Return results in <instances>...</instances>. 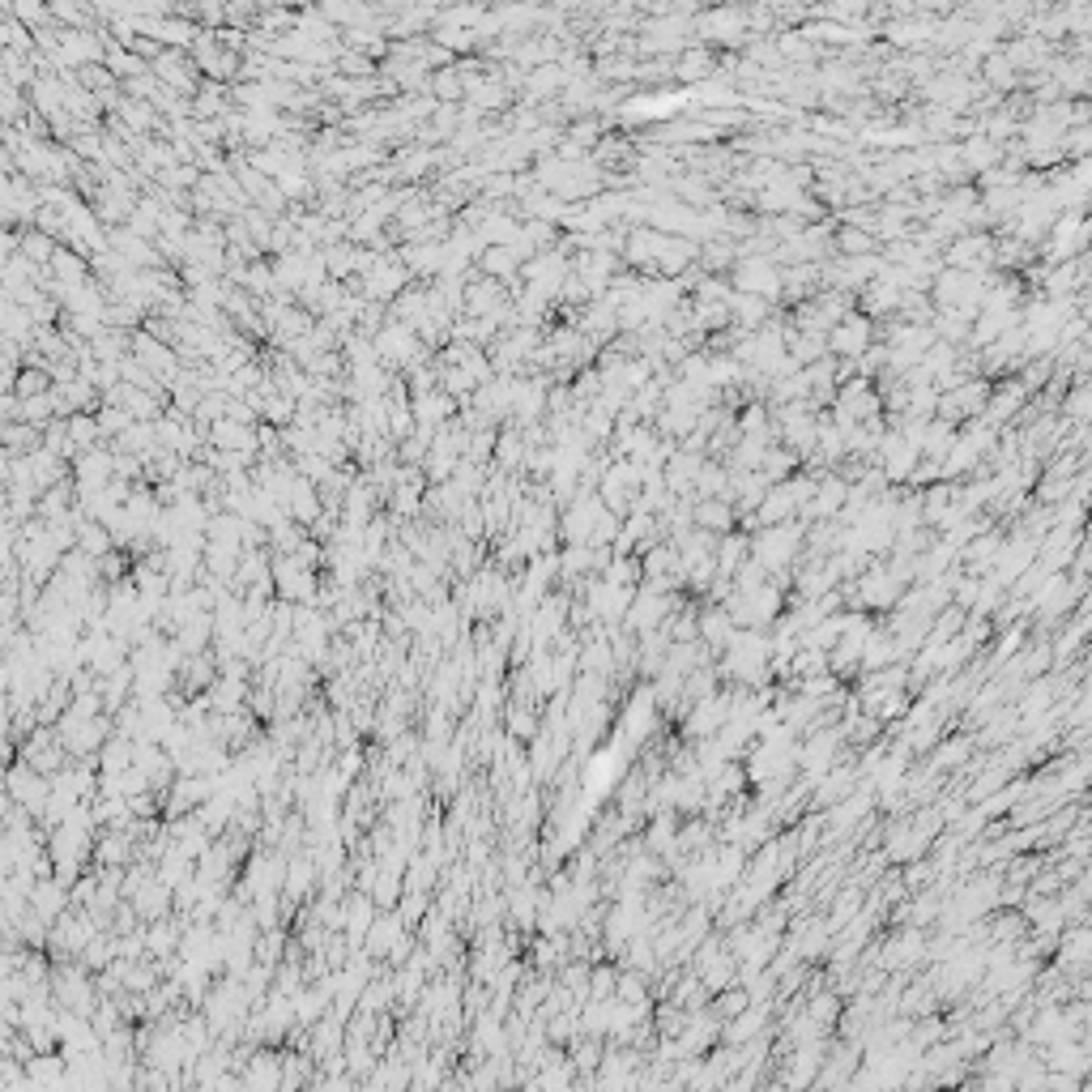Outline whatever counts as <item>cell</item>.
Here are the masks:
<instances>
[{"label": "cell", "mask_w": 1092, "mask_h": 1092, "mask_svg": "<svg viewBox=\"0 0 1092 1092\" xmlns=\"http://www.w3.org/2000/svg\"><path fill=\"white\" fill-rule=\"evenodd\" d=\"M371 346H376V359H384V363H410L419 355V338L410 325H389Z\"/></svg>", "instance_id": "6da1fadb"}]
</instances>
